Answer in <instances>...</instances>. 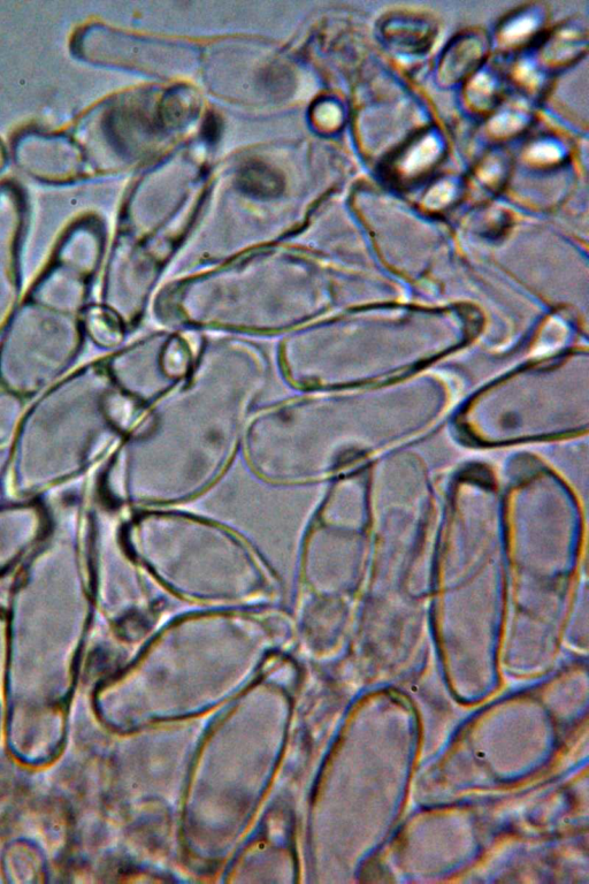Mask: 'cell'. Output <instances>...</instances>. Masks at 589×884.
<instances>
[{"instance_id":"2","label":"cell","mask_w":589,"mask_h":884,"mask_svg":"<svg viewBox=\"0 0 589 884\" xmlns=\"http://www.w3.org/2000/svg\"><path fill=\"white\" fill-rule=\"evenodd\" d=\"M44 303H50L53 308L73 311L81 307L84 301V289L79 281L78 274L70 270L58 271L38 288L36 295Z\"/></svg>"},{"instance_id":"3","label":"cell","mask_w":589,"mask_h":884,"mask_svg":"<svg viewBox=\"0 0 589 884\" xmlns=\"http://www.w3.org/2000/svg\"><path fill=\"white\" fill-rule=\"evenodd\" d=\"M86 324L91 337L97 341L107 342V344L117 341V326L111 317L102 310H91L87 316Z\"/></svg>"},{"instance_id":"1","label":"cell","mask_w":589,"mask_h":884,"mask_svg":"<svg viewBox=\"0 0 589 884\" xmlns=\"http://www.w3.org/2000/svg\"><path fill=\"white\" fill-rule=\"evenodd\" d=\"M13 326L4 350L19 355L11 357V363L20 362L22 371L28 370V391L37 390L57 376V373L71 361L78 345V329L73 320L55 312H43L34 308L27 309ZM28 381V378H27ZM27 381L25 391L27 387Z\"/></svg>"}]
</instances>
